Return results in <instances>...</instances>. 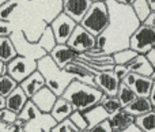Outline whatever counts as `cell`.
Instances as JSON below:
<instances>
[{
  "label": "cell",
  "instance_id": "cell-31",
  "mask_svg": "<svg viewBox=\"0 0 155 132\" xmlns=\"http://www.w3.org/2000/svg\"><path fill=\"white\" fill-rule=\"evenodd\" d=\"M16 86H18V83L8 74L0 75V95H3L5 98V95L10 94Z\"/></svg>",
  "mask_w": 155,
  "mask_h": 132
},
{
  "label": "cell",
  "instance_id": "cell-20",
  "mask_svg": "<svg viewBox=\"0 0 155 132\" xmlns=\"http://www.w3.org/2000/svg\"><path fill=\"white\" fill-rule=\"evenodd\" d=\"M72 111H74V108L70 104V101H67L63 95H57V98H56V101H54L49 114H51L54 121L57 123V121H61V120L67 119V117L72 113Z\"/></svg>",
  "mask_w": 155,
  "mask_h": 132
},
{
  "label": "cell",
  "instance_id": "cell-27",
  "mask_svg": "<svg viewBox=\"0 0 155 132\" xmlns=\"http://www.w3.org/2000/svg\"><path fill=\"white\" fill-rule=\"evenodd\" d=\"M136 54H137V52H135L134 49H131L128 46V48H124V49H120V51L113 52L112 56H113L114 64H128Z\"/></svg>",
  "mask_w": 155,
  "mask_h": 132
},
{
  "label": "cell",
  "instance_id": "cell-19",
  "mask_svg": "<svg viewBox=\"0 0 155 132\" xmlns=\"http://www.w3.org/2000/svg\"><path fill=\"white\" fill-rule=\"evenodd\" d=\"M107 120H109V124L112 127V131H127V128L132 123H135V117L128 114L123 108L118 109L114 113L109 114Z\"/></svg>",
  "mask_w": 155,
  "mask_h": 132
},
{
  "label": "cell",
  "instance_id": "cell-9",
  "mask_svg": "<svg viewBox=\"0 0 155 132\" xmlns=\"http://www.w3.org/2000/svg\"><path fill=\"white\" fill-rule=\"evenodd\" d=\"M49 26H51V30L53 33L56 44H65L68 37L72 33V30L75 29L76 22L61 11V12H59L54 16V19L51 22Z\"/></svg>",
  "mask_w": 155,
  "mask_h": 132
},
{
  "label": "cell",
  "instance_id": "cell-6",
  "mask_svg": "<svg viewBox=\"0 0 155 132\" xmlns=\"http://www.w3.org/2000/svg\"><path fill=\"white\" fill-rule=\"evenodd\" d=\"M35 70H37V60L30 56L16 54L10 61L5 63V74H8L16 83L22 82Z\"/></svg>",
  "mask_w": 155,
  "mask_h": 132
},
{
  "label": "cell",
  "instance_id": "cell-7",
  "mask_svg": "<svg viewBox=\"0 0 155 132\" xmlns=\"http://www.w3.org/2000/svg\"><path fill=\"white\" fill-rule=\"evenodd\" d=\"M128 46L137 53H146L155 46V27L140 23L129 35Z\"/></svg>",
  "mask_w": 155,
  "mask_h": 132
},
{
  "label": "cell",
  "instance_id": "cell-22",
  "mask_svg": "<svg viewBox=\"0 0 155 132\" xmlns=\"http://www.w3.org/2000/svg\"><path fill=\"white\" fill-rule=\"evenodd\" d=\"M124 111L127 112L131 116H139V114H143L148 111H153L154 106L151 105V102L148 101L147 97H136L134 101L128 104V105L124 106Z\"/></svg>",
  "mask_w": 155,
  "mask_h": 132
},
{
  "label": "cell",
  "instance_id": "cell-39",
  "mask_svg": "<svg viewBox=\"0 0 155 132\" xmlns=\"http://www.w3.org/2000/svg\"><path fill=\"white\" fill-rule=\"evenodd\" d=\"M148 101L151 102V105L155 108V83L153 84V87H151V90H150V94H148Z\"/></svg>",
  "mask_w": 155,
  "mask_h": 132
},
{
  "label": "cell",
  "instance_id": "cell-1",
  "mask_svg": "<svg viewBox=\"0 0 155 132\" xmlns=\"http://www.w3.org/2000/svg\"><path fill=\"white\" fill-rule=\"evenodd\" d=\"M109 10V23L106 29L95 37V46L106 53L128 48L129 35L140 25L131 5H124L114 0H106Z\"/></svg>",
  "mask_w": 155,
  "mask_h": 132
},
{
  "label": "cell",
  "instance_id": "cell-45",
  "mask_svg": "<svg viewBox=\"0 0 155 132\" xmlns=\"http://www.w3.org/2000/svg\"><path fill=\"white\" fill-rule=\"evenodd\" d=\"M5 2H7V0H0V5H2L3 3H5Z\"/></svg>",
  "mask_w": 155,
  "mask_h": 132
},
{
  "label": "cell",
  "instance_id": "cell-36",
  "mask_svg": "<svg viewBox=\"0 0 155 132\" xmlns=\"http://www.w3.org/2000/svg\"><path fill=\"white\" fill-rule=\"evenodd\" d=\"M91 131H112V127H110V124H109V120L107 119H105V120H102V121H99L97 125H94L93 128H91Z\"/></svg>",
  "mask_w": 155,
  "mask_h": 132
},
{
  "label": "cell",
  "instance_id": "cell-32",
  "mask_svg": "<svg viewBox=\"0 0 155 132\" xmlns=\"http://www.w3.org/2000/svg\"><path fill=\"white\" fill-rule=\"evenodd\" d=\"M68 119L74 123V125L78 128V131H86L87 130V121L84 119V114L80 111H72V113L68 116Z\"/></svg>",
  "mask_w": 155,
  "mask_h": 132
},
{
  "label": "cell",
  "instance_id": "cell-3",
  "mask_svg": "<svg viewBox=\"0 0 155 132\" xmlns=\"http://www.w3.org/2000/svg\"><path fill=\"white\" fill-rule=\"evenodd\" d=\"M37 70L44 76L45 86L49 87L56 95H61L68 83L74 79V76L64 68H60L48 53L37 59Z\"/></svg>",
  "mask_w": 155,
  "mask_h": 132
},
{
  "label": "cell",
  "instance_id": "cell-18",
  "mask_svg": "<svg viewBox=\"0 0 155 132\" xmlns=\"http://www.w3.org/2000/svg\"><path fill=\"white\" fill-rule=\"evenodd\" d=\"M29 100L27 95L23 93V90L21 89V86H16L12 91L8 95H5V105L4 108L8 109V111L14 112V113L18 114L21 112V109L23 108V105L26 104V101Z\"/></svg>",
  "mask_w": 155,
  "mask_h": 132
},
{
  "label": "cell",
  "instance_id": "cell-2",
  "mask_svg": "<svg viewBox=\"0 0 155 132\" xmlns=\"http://www.w3.org/2000/svg\"><path fill=\"white\" fill-rule=\"evenodd\" d=\"M63 97L72 105L74 111L84 112L86 109L101 102L104 93L95 86L72 79L63 91Z\"/></svg>",
  "mask_w": 155,
  "mask_h": 132
},
{
  "label": "cell",
  "instance_id": "cell-35",
  "mask_svg": "<svg viewBox=\"0 0 155 132\" xmlns=\"http://www.w3.org/2000/svg\"><path fill=\"white\" fill-rule=\"evenodd\" d=\"M11 33H12V27H11L10 21L0 19V37H10Z\"/></svg>",
  "mask_w": 155,
  "mask_h": 132
},
{
  "label": "cell",
  "instance_id": "cell-12",
  "mask_svg": "<svg viewBox=\"0 0 155 132\" xmlns=\"http://www.w3.org/2000/svg\"><path fill=\"white\" fill-rule=\"evenodd\" d=\"M63 68H64L68 74H71V75L74 76V79H78V81H80V82L88 83V84H91V86H95V84H94V75H95L98 71L86 67L79 60L75 59L74 61L65 64Z\"/></svg>",
  "mask_w": 155,
  "mask_h": 132
},
{
  "label": "cell",
  "instance_id": "cell-25",
  "mask_svg": "<svg viewBox=\"0 0 155 132\" xmlns=\"http://www.w3.org/2000/svg\"><path fill=\"white\" fill-rule=\"evenodd\" d=\"M116 97H117L118 102H120L121 108H124L125 105H128L131 101H134L136 98V94L134 93V90L128 86L127 83H124L123 81L120 82L118 84V89H117V93H116Z\"/></svg>",
  "mask_w": 155,
  "mask_h": 132
},
{
  "label": "cell",
  "instance_id": "cell-33",
  "mask_svg": "<svg viewBox=\"0 0 155 132\" xmlns=\"http://www.w3.org/2000/svg\"><path fill=\"white\" fill-rule=\"evenodd\" d=\"M51 131H53V132H61V131L74 132V131H78V128L74 125V123L67 117V119L61 120V121H57L56 124L51 128Z\"/></svg>",
  "mask_w": 155,
  "mask_h": 132
},
{
  "label": "cell",
  "instance_id": "cell-34",
  "mask_svg": "<svg viewBox=\"0 0 155 132\" xmlns=\"http://www.w3.org/2000/svg\"><path fill=\"white\" fill-rule=\"evenodd\" d=\"M112 71L114 72V75L117 76L120 81L127 75V74L129 72V70H128V67H127V64H114V65H113V68H112Z\"/></svg>",
  "mask_w": 155,
  "mask_h": 132
},
{
  "label": "cell",
  "instance_id": "cell-28",
  "mask_svg": "<svg viewBox=\"0 0 155 132\" xmlns=\"http://www.w3.org/2000/svg\"><path fill=\"white\" fill-rule=\"evenodd\" d=\"M23 2H26V0H7L5 3H3V4L0 5V19H3V21H10L14 11Z\"/></svg>",
  "mask_w": 155,
  "mask_h": 132
},
{
  "label": "cell",
  "instance_id": "cell-23",
  "mask_svg": "<svg viewBox=\"0 0 155 132\" xmlns=\"http://www.w3.org/2000/svg\"><path fill=\"white\" fill-rule=\"evenodd\" d=\"M135 124L139 127L140 131L146 132H154L155 131V112L148 111L143 114L135 116Z\"/></svg>",
  "mask_w": 155,
  "mask_h": 132
},
{
  "label": "cell",
  "instance_id": "cell-41",
  "mask_svg": "<svg viewBox=\"0 0 155 132\" xmlns=\"http://www.w3.org/2000/svg\"><path fill=\"white\" fill-rule=\"evenodd\" d=\"M3 74H5V63L0 61V75H3Z\"/></svg>",
  "mask_w": 155,
  "mask_h": 132
},
{
  "label": "cell",
  "instance_id": "cell-38",
  "mask_svg": "<svg viewBox=\"0 0 155 132\" xmlns=\"http://www.w3.org/2000/svg\"><path fill=\"white\" fill-rule=\"evenodd\" d=\"M143 25L146 26H151V27H155V11H151L150 14L147 15V18L142 22Z\"/></svg>",
  "mask_w": 155,
  "mask_h": 132
},
{
  "label": "cell",
  "instance_id": "cell-29",
  "mask_svg": "<svg viewBox=\"0 0 155 132\" xmlns=\"http://www.w3.org/2000/svg\"><path fill=\"white\" fill-rule=\"evenodd\" d=\"M37 44L46 52V53H49V52L52 51V48L56 45V40H54V37H53V33H52V30H51V26L45 27V30L42 31V34H41V37H40V40H38Z\"/></svg>",
  "mask_w": 155,
  "mask_h": 132
},
{
  "label": "cell",
  "instance_id": "cell-30",
  "mask_svg": "<svg viewBox=\"0 0 155 132\" xmlns=\"http://www.w3.org/2000/svg\"><path fill=\"white\" fill-rule=\"evenodd\" d=\"M99 104H101L102 108H104L109 114L114 113V112H117L118 109H121V105H120V102H118V100H117V97H116V95H106V94H104Z\"/></svg>",
  "mask_w": 155,
  "mask_h": 132
},
{
  "label": "cell",
  "instance_id": "cell-44",
  "mask_svg": "<svg viewBox=\"0 0 155 132\" xmlns=\"http://www.w3.org/2000/svg\"><path fill=\"white\" fill-rule=\"evenodd\" d=\"M90 2H106V0H90Z\"/></svg>",
  "mask_w": 155,
  "mask_h": 132
},
{
  "label": "cell",
  "instance_id": "cell-16",
  "mask_svg": "<svg viewBox=\"0 0 155 132\" xmlns=\"http://www.w3.org/2000/svg\"><path fill=\"white\" fill-rule=\"evenodd\" d=\"M127 67H128L129 72L155 78V67L148 63V60L146 59V56L142 53H137L136 56L127 64Z\"/></svg>",
  "mask_w": 155,
  "mask_h": 132
},
{
  "label": "cell",
  "instance_id": "cell-11",
  "mask_svg": "<svg viewBox=\"0 0 155 132\" xmlns=\"http://www.w3.org/2000/svg\"><path fill=\"white\" fill-rule=\"evenodd\" d=\"M120 82L121 81L114 75V72L112 70L98 71L94 75V84H95V87H98L106 95H116Z\"/></svg>",
  "mask_w": 155,
  "mask_h": 132
},
{
  "label": "cell",
  "instance_id": "cell-17",
  "mask_svg": "<svg viewBox=\"0 0 155 132\" xmlns=\"http://www.w3.org/2000/svg\"><path fill=\"white\" fill-rule=\"evenodd\" d=\"M18 84L23 90L25 94L27 95V98H30L35 91H38L41 87L45 86V81H44V76L41 75L40 71L35 70L29 76H26L22 82H19Z\"/></svg>",
  "mask_w": 155,
  "mask_h": 132
},
{
  "label": "cell",
  "instance_id": "cell-40",
  "mask_svg": "<svg viewBox=\"0 0 155 132\" xmlns=\"http://www.w3.org/2000/svg\"><path fill=\"white\" fill-rule=\"evenodd\" d=\"M114 2L120 3V4H124V5H131L135 0H114Z\"/></svg>",
  "mask_w": 155,
  "mask_h": 132
},
{
  "label": "cell",
  "instance_id": "cell-15",
  "mask_svg": "<svg viewBox=\"0 0 155 132\" xmlns=\"http://www.w3.org/2000/svg\"><path fill=\"white\" fill-rule=\"evenodd\" d=\"M90 4V0H63V12L72 18L76 23H79Z\"/></svg>",
  "mask_w": 155,
  "mask_h": 132
},
{
  "label": "cell",
  "instance_id": "cell-4",
  "mask_svg": "<svg viewBox=\"0 0 155 132\" xmlns=\"http://www.w3.org/2000/svg\"><path fill=\"white\" fill-rule=\"evenodd\" d=\"M18 119L26 123L25 131H51V128L56 124L53 117L49 113H42L30 98L18 113Z\"/></svg>",
  "mask_w": 155,
  "mask_h": 132
},
{
  "label": "cell",
  "instance_id": "cell-5",
  "mask_svg": "<svg viewBox=\"0 0 155 132\" xmlns=\"http://www.w3.org/2000/svg\"><path fill=\"white\" fill-rule=\"evenodd\" d=\"M79 23L95 37L101 34L109 23V10L106 2H91L90 7Z\"/></svg>",
  "mask_w": 155,
  "mask_h": 132
},
{
  "label": "cell",
  "instance_id": "cell-21",
  "mask_svg": "<svg viewBox=\"0 0 155 132\" xmlns=\"http://www.w3.org/2000/svg\"><path fill=\"white\" fill-rule=\"evenodd\" d=\"M83 114H84V119H86V121H87V130L86 131H91V128H93L94 125H97L99 121H102V120L109 117V113L102 108L101 104H97V105L86 109V111L83 112Z\"/></svg>",
  "mask_w": 155,
  "mask_h": 132
},
{
  "label": "cell",
  "instance_id": "cell-26",
  "mask_svg": "<svg viewBox=\"0 0 155 132\" xmlns=\"http://www.w3.org/2000/svg\"><path fill=\"white\" fill-rule=\"evenodd\" d=\"M131 8H132V11H134V14L136 15L137 21H139L140 23H142V22L147 18L148 14L153 11L146 0H135V2L131 4Z\"/></svg>",
  "mask_w": 155,
  "mask_h": 132
},
{
  "label": "cell",
  "instance_id": "cell-8",
  "mask_svg": "<svg viewBox=\"0 0 155 132\" xmlns=\"http://www.w3.org/2000/svg\"><path fill=\"white\" fill-rule=\"evenodd\" d=\"M65 44L72 48L76 53H84L95 46V35L87 31L80 23H76L75 29L72 30Z\"/></svg>",
  "mask_w": 155,
  "mask_h": 132
},
{
  "label": "cell",
  "instance_id": "cell-14",
  "mask_svg": "<svg viewBox=\"0 0 155 132\" xmlns=\"http://www.w3.org/2000/svg\"><path fill=\"white\" fill-rule=\"evenodd\" d=\"M48 54L51 56V59L53 60L60 68H63L65 64L74 61L79 53H76V52L74 51L72 48H70L67 44H56Z\"/></svg>",
  "mask_w": 155,
  "mask_h": 132
},
{
  "label": "cell",
  "instance_id": "cell-24",
  "mask_svg": "<svg viewBox=\"0 0 155 132\" xmlns=\"http://www.w3.org/2000/svg\"><path fill=\"white\" fill-rule=\"evenodd\" d=\"M16 49L10 37H0V61L7 63L16 56Z\"/></svg>",
  "mask_w": 155,
  "mask_h": 132
},
{
  "label": "cell",
  "instance_id": "cell-13",
  "mask_svg": "<svg viewBox=\"0 0 155 132\" xmlns=\"http://www.w3.org/2000/svg\"><path fill=\"white\" fill-rule=\"evenodd\" d=\"M56 98H57V95L54 94L49 87L44 86V87H41L38 91H35L34 94L30 97V100L33 101V104H34L42 113H49L54 104V101H56Z\"/></svg>",
  "mask_w": 155,
  "mask_h": 132
},
{
  "label": "cell",
  "instance_id": "cell-43",
  "mask_svg": "<svg viewBox=\"0 0 155 132\" xmlns=\"http://www.w3.org/2000/svg\"><path fill=\"white\" fill-rule=\"evenodd\" d=\"M4 105H5V98L3 95H0V111L4 108Z\"/></svg>",
  "mask_w": 155,
  "mask_h": 132
},
{
  "label": "cell",
  "instance_id": "cell-42",
  "mask_svg": "<svg viewBox=\"0 0 155 132\" xmlns=\"http://www.w3.org/2000/svg\"><path fill=\"white\" fill-rule=\"evenodd\" d=\"M146 2L148 3V5H150V8L153 11H155V0H146Z\"/></svg>",
  "mask_w": 155,
  "mask_h": 132
},
{
  "label": "cell",
  "instance_id": "cell-37",
  "mask_svg": "<svg viewBox=\"0 0 155 132\" xmlns=\"http://www.w3.org/2000/svg\"><path fill=\"white\" fill-rule=\"evenodd\" d=\"M143 54H144L146 59L148 60V63L155 67V46H154V48H150L147 52H146V53H143Z\"/></svg>",
  "mask_w": 155,
  "mask_h": 132
},
{
  "label": "cell",
  "instance_id": "cell-10",
  "mask_svg": "<svg viewBox=\"0 0 155 132\" xmlns=\"http://www.w3.org/2000/svg\"><path fill=\"white\" fill-rule=\"evenodd\" d=\"M121 81L134 90L136 97H148L151 87L155 83V78L153 76H144L134 72H128Z\"/></svg>",
  "mask_w": 155,
  "mask_h": 132
}]
</instances>
